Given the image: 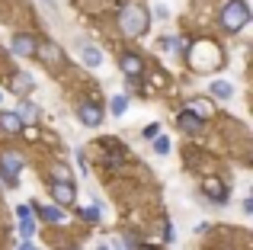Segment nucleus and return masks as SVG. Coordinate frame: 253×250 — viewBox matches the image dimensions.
<instances>
[{
    "label": "nucleus",
    "mask_w": 253,
    "mask_h": 250,
    "mask_svg": "<svg viewBox=\"0 0 253 250\" xmlns=\"http://www.w3.org/2000/svg\"><path fill=\"white\" fill-rule=\"evenodd\" d=\"M81 218L84 221H99V218H103V206H99V202H93V206L81 208Z\"/></svg>",
    "instance_id": "obj_20"
},
{
    "label": "nucleus",
    "mask_w": 253,
    "mask_h": 250,
    "mask_svg": "<svg viewBox=\"0 0 253 250\" xmlns=\"http://www.w3.org/2000/svg\"><path fill=\"white\" fill-rule=\"evenodd\" d=\"M19 170H23V157H19V154H3V157H0V176H3L6 189L16 186Z\"/></svg>",
    "instance_id": "obj_4"
},
{
    "label": "nucleus",
    "mask_w": 253,
    "mask_h": 250,
    "mask_svg": "<svg viewBox=\"0 0 253 250\" xmlns=\"http://www.w3.org/2000/svg\"><path fill=\"white\" fill-rule=\"evenodd\" d=\"M157 131H161V125H157V122H151L148 128H144V138L151 141V138H157Z\"/></svg>",
    "instance_id": "obj_24"
},
{
    "label": "nucleus",
    "mask_w": 253,
    "mask_h": 250,
    "mask_svg": "<svg viewBox=\"0 0 253 250\" xmlns=\"http://www.w3.org/2000/svg\"><path fill=\"white\" fill-rule=\"evenodd\" d=\"M13 55L32 58V55H36V42H32L29 36H13Z\"/></svg>",
    "instance_id": "obj_11"
},
{
    "label": "nucleus",
    "mask_w": 253,
    "mask_h": 250,
    "mask_svg": "<svg viewBox=\"0 0 253 250\" xmlns=\"http://www.w3.org/2000/svg\"><path fill=\"white\" fill-rule=\"evenodd\" d=\"M186 113L196 116V119L202 122V119H209V116H211V103L209 100H189V103H186Z\"/></svg>",
    "instance_id": "obj_13"
},
{
    "label": "nucleus",
    "mask_w": 253,
    "mask_h": 250,
    "mask_svg": "<svg viewBox=\"0 0 253 250\" xmlns=\"http://www.w3.org/2000/svg\"><path fill=\"white\" fill-rule=\"evenodd\" d=\"M99 250H109V247H106V244H99Z\"/></svg>",
    "instance_id": "obj_27"
},
{
    "label": "nucleus",
    "mask_w": 253,
    "mask_h": 250,
    "mask_svg": "<svg viewBox=\"0 0 253 250\" xmlns=\"http://www.w3.org/2000/svg\"><path fill=\"white\" fill-rule=\"evenodd\" d=\"M154 151H157V154H167V151H170V138L157 135V138H154Z\"/></svg>",
    "instance_id": "obj_23"
},
{
    "label": "nucleus",
    "mask_w": 253,
    "mask_h": 250,
    "mask_svg": "<svg viewBox=\"0 0 253 250\" xmlns=\"http://www.w3.org/2000/svg\"><path fill=\"white\" fill-rule=\"evenodd\" d=\"M0 128L6 131V135H19V131H23V122H19V116L16 113H0Z\"/></svg>",
    "instance_id": "obj_14"
},
{
    "label": "nucleus",
    "mask_w": 253,
    "mask_h": 250,
    "mask_svg": "<svg viewBox=\"0 0 253 250\" xmlns=\"http://www.w3.org/2000/svg\"><path fill=\"white\" fill-rule=\"evenodd\" d=\"M164 241H176V238H173V225H170V221H164Z\"/></svg>",
    "instance_id": "obj_25"
},
{
    "label": "nucleus",
    "mask_w": 253,
    "mask_h": 250,
    "mask_svg": "<svg viewBox=\"0 0 253 250\" xmlns=\"http://www.w3.org/2000/svg\"><path fill=\"white\" fill-rule=\"evenodd\" d=\"M16 116H19V122H29V119H36V116H39V106H36V103H19Z\"/></svg>",
    "instance_id": "obj_19"
},
{
    "label": "nucleus",
    "mask_w": 253,
    "mask_h": 250,
    "mask_svg": "<svg viewBox=\"0 0 253 250\" xmlns=\"http://www.w3.org/2000/svg\"><path fill=\"white\" fill-rule=\"evenodd\" d=\"M16 218H19V234L23 241H29L36 234V221H32V208L29 206H16Z\"/></svg>",
    "instance_id": "obj_9"
},
{
    "label": "nucleus",
    "mask_w": 253,
    "mask_h": 250,
    "mask_svg": "<svg viewBox=\"0 0 253 250\" xmlns=\"http://www.w3.org/2000/svg\"><path fill=\"white\" fill-rule=\"evenodd\" d=\"M81 61L86 68H99V64H103V51H99L96 45H81Z\"/></svg>",
    "instance_id": "obj_12"
},
{
    "label": "nucleus",
    "mask_w": 253,
    "mask_h": 250,
    "mask_svg": "<svg viewBox=\"0 0 253 250\" xmlns=\"http://www.w3.org/2000/svg\"><path fill=\"white\" fill-rule=\"evenodd\" d=\"M186 58L202 74H211V71H218L224 64V51L215 39H196L192 45H186Z\"/></svg>",
    "instance_id": "obj_1"
},
{
    "label": "nucleus",
    "mask_w": 253,
    "mask_h": 250,
    "mask_svg": "<svg viewBox=\"0 0 253 250\" xmlns=\"http://www.w3.org/2000/svg\"><path fill=\"white\" fill-rule=\"evenodd\" d=\"M176 125H179L183 131H189V135H199V131H202V122H199L196 116H189L186 109H183V113L176 116Z\"/></svg>",
    "instance_id": "obj_15"
},
{
    "label": "nucleus",
    "mask_w": 253,
    "mask_h": 250,
    "mask_svg": "<svg viewBox=\"0 0 253 250\" xmlns=\"http://www.w3.org/2000/svg\"><path fill=\"white\" fill-rule=\"evenodd\" d=\"M10 87H13V93H19V96H23V93H29V90L36 87V83H32V74H16Z\"/></svg>",
    "instance_id": "obj_17"
},
{
    "label": "nucleus",
    "mask_w": 253,
    "mask_h": 250,
    "mask_svg": "<svg viewBox=\"0 0 253 250\" xmlns=\"http://www.w3.org/2000/svg\"><path fill=\"white\" fill-rule=\"evenodd\" d=\"M77 119H81L86 128H96V125H103V109H99L96 103H81V109H77Z\"/></svg>",
    "instance_id": "obj_6"
},
{
    "label": "nucleus",
    "mask_w": 253,
    "mask_h": 250,
    "mask_svg": "<svg viewBox=\"0 0 253 250\" xmlns=\"http://www.w3.org/2000/svg\"><path fill=\"white\" fill-rule=\"evenodd\" d=\"M202 193L209 196L211 202H228V199H231V189L224 186L221 180H215V176H211V180H205V183H202Z\"/></svg>",
    "instance_id": "obj_7"
},
{
    "label": "nucleus",
    "mask_w": 253,
    "mask_h": 250,
    "mask_svg": "<svg viewBox=\"0 0 253 250\" xmlns=\"http://www.w3.org/2000/svg\"><path fill=\"white\" fill-rule=\"evenodd\" d=\"M119 26H122L125 36H144V32H148V26H151V16H148V10H144V6L125 3L122 13H119Z\"/></svg>",
    "instance_id": "obj_2"
},
{
    "label": "nucleus",
    "mask_w": 253,
    "mask_h": 250,
    "mask_svg": "<svg viewBox=\"0 0 253 250\" xmlns=\"http://www.w3.org/2000/svg\"><path fill=\"white\" fill-rule=\"evenodd\" d=\"M51 196H55V206H74L77 199V186L74 183H64V180H51Z\"/></svg>",
    "instance_id": "obj_5"
},
{
    "label": "nucleus",
    "mask_w": 253,
    "mask_h": 250,
    "mask_svg": "<svg viewBox=\"0 0 253 250\" xmlns=\"http://www.w3.org/2000/svg\"><path fill=\"white\" fill-rule=\"evenodd\" d=\"M16 250H36V247H32V241H23V244H19Z\"/></svg>",
    "instance_id": "obj_26"
},
{
    "label": "nucleus",
    "mask_w": 253,
    "mask_h": 250,
    "mask_svg": "<svg viewBox=\"0 0 253 250\" xmlns=\"http://www.w3.org/2000/svg\"><path fill=\"white\" fill-rule=\"evenodd\" d=\"M109 109H112V116H125V109H128V100H125L122 93H119V96H112Z\"/></svg>",
    "instance_id": "obj_22"
},
{
    "label": "nucleus",
    "mask_w": 253,
    "mask_h": 250,
    "mask_svg": "<svg viewBox=\"0 0 253 250\" xmlns=\"http://www.w3.org/2000/svg\"><path fill=\"white\" fill-rule=\"evenodd\" d=\"M103 161L109 164V167H119V164H125V148L119 141H103Z\"/></svg>",
    "instance_id": "obj_10"
},
{
    "label": "nucleus",
    "mask_w": 253,
    "mask_h": 250,
    "mask_svg": "<svg viewBox=\"0 0 253 250\" xmlns=\"http://www.w3.org/2000/svg\"><path fill=\"white\" fill-rule=\"evenodd\" d=\"M138 250H154V247H138Z\"/></svg>",
    "instance_id": "obj_28"
},
{
    "label": "nucleus",
    "mask_w": 253,
    "mask_h": 250,
    "mask_svg": "<svg viewBox=\"0 0 253 250\" xmlns=\"http://www.w3.org/2000/svg\"><path fill=\"white\" fill-rule=\"evenodd\" d=\"M119 68H122V74H128V77H141L144 74V61L135 55V51H125V55L119 58Z\"/></svg>",
    "instance_id": "obj_8"
},
{
    "label": "nucleus",
    "mask_w": 253,
    "mask_h": 250,
    "mask_svg": "<svg viewBox=\"0 0 253 250\" xmlns=\"http://www.w3.org/2000/svg\"><path fill=\"white\" fill-rule=\"evenodd\" d=\"M209 90L218 96V100H231V96H234V83H228V81H211Z\"/></svg>",
    "instance_id": "obj_16"
},
{
    "label": "nucleus",
    "mask_w": 253,
    "mask_h": 250,
    "mask_svg": "<svg viewBox=\"0 0 253 250\" xmlns=\"http://www.w3.org/2000/svg\"><path fill=\"white\" fill-rule=\"evenodd\" d=\"M39 215H42V221H51V225L64 221V212L58 206H42V208H39Z\"/></svg>",
    "instance_id": "obj_18"
},
{
    "label": "nucleus",
    "mask_w": 253,
    "mask_h": 250,
    "mask_svg": "<svg viewBox=\"0 0 253 250\" xmlns=\"http://www.w3.org/2000/svg\"><path fill=\"white\" fill-rule=\"evenodd\" d=\"M36 51H39V55H45L42 61H51V64H58V61H61V51H58L55 45H42V48L36 45Z\"/></svg>",
    "instance_id": "obj_21"
},
{
    "label": "nucleus",
    "mask_w": 253,
    "mask_h": 250,
    "mask_svg": "<svg viewBox=\"0 0 253 250\" xmlns=\"http://www.w3.org/2000/svg\"><path fill=\"white\" fill-rule=\"evenodd\" d=\"M0 103H3V93H0Z\"/></svg>",
    "instance_id": "obj_29"
},
{
    "label": "nucleus",
    "mask_w": 253,
    "mask_h": 250,
    "mask_svg": "<svg viewBox=\"0 0 253 250\" xmlns=\"http://www.w3.org/2000/svg\"><path fill=\"white\" fill-rule=\"evenodd\" d=\"M250 23V6L244 0H228L221 6V29L224 32H241Z\"/></svg>",
    "instance_id": "obj_3"
}]
</instances>
